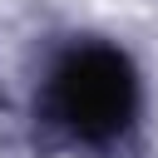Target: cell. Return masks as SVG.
<instances>
[{
	"instance_id": "1",
	"label": "cell",
	"mask_w": 158,
	"mask_h": 158,
	"mask_svg": "<svg viewBox=\"0 0 158 158\" xmlns=\"http://www.w3.org/2000/svg\"><path fill=\"white\" fill-rule=\"evenodd\" d=\"M128 109H133V74L114 49H99V44L79 49L54 74V114L84 138L118 133Z\"/></svg>"
}]
</instances>
